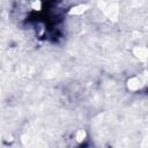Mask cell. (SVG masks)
I'll return each mask as SVG.
<instances>
[{
  "label": "cell",
  "instance_id": "cell-5",
  "mask_svg": "<svg viewBox=\"0 0 148 148\" xmlns=\"http://www.w3.org/2000/svg\"><path fill=\"white\" fill-rule=\"evenodd\" d=\"M30 7H31L32 10L39 12L43 8V2H42V0H32L31 3H30Z\"/></svg>",
  "mask_w": 148,
  "mask_h": 148
},
{
  "label": "cell",
  "instance_id": "cell-1",
  "mask_svg": "<svg viewBox=\"0 0 148 148\" xmlns=\"http://www.w3.org/2000/svg\"><path fill=\"white\" fill-rule=\"evenodd\" d=\"M143 84H145V83H143L142 79H141L140 76H136V75L131 76V77L127 79V81H126V88H127V90H130V91H132V92H135V91L140 90Z\"/></svg>",
  "mask_w": 148,
  "mask_h": 148
},
{
  "label": "cell",
  "instance_id": "cell-2",
  "mask_svg": "<svg viewBox=\"0 0 148 148\" xmlns=\"http://www.w3.org/2000/svg\"><path fill=\"white\" fill-rule=\"evenodd\" d=\"M133 53L139 60H146L148 56V51L145 46H135L133 49Z\"/></svg>",
  "mask_w": 148,
  "mask_h": 148
},
{
  "label": "cell",
  "instance_id": "cell-4",
  "mask_svg": "<svg viewBox=\"0 0 148 148\" xmlns=\"http://www.w3.org/2000/svg\"><path fill=\"white\" fill-rule=\"evenodd\" d=\"M86 139H87V132H86V130L80 128V130H77V131L74 133V140H75L77 143H82Z\"/></svg>",
  "mask_w": 148,
  "mask_h": 148
},
{
  "label": "cell",
  "instance_id": "cell-3",
  "mask_svg": "<svg viewBox=\"0 0 148 148\" xmlns=\"http://www.w3.org/2000/svg\"><path fill=\"white\" fill-rule=\"evenodd\" d=\"M87 9H88V6L87 5L80 3V5H76V6H74V7H72L69 9V15H74V16L82 15Z\"/></svg>",
  "mask_w": 148,
  "mask_h": 148
}]
</instances>
